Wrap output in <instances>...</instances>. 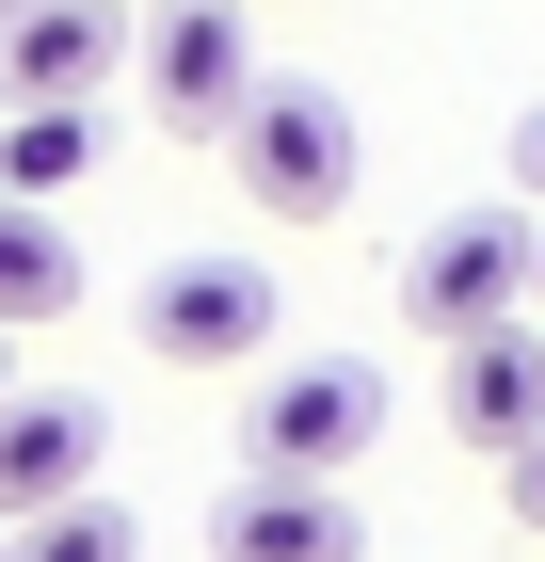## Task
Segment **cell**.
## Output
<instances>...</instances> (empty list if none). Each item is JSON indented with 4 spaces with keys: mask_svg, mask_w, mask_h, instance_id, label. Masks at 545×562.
<instances>
[{
    "mask_svg": "<svg viewBox=\"0 0 545 562\" xmlns=\"http://www.w3.org/2000/svg\"><path fill=\"white\" fill-rule=\"evenodd\" d=\"M385 434V370L370 353H289V370H257L241 402V467L257 482H353Z\"/></svg>",
    "mask_w": 545,
    "mask_h": 562,
    "instance_id": "1",
    "label": "cell"
},
{
    "mask_svg": "<svg viewBox=\"0 0 545 562\" xmlns=\"http://www.w3.org/2000/svg\"><path fill=\"white\" fill-rule=\"evenodd\" d=\"M0 16H16V0H0Z\"/></svg>",
    "mask_w": 545,
    "mask_h": 562,
    "instance_id": "17",
    "label": "cell"
},
{
    "mask_svg": "<svg viewBox=\"0 0 545 562\" xmlns=\"http://www.w3.org/2000/svg\"><path fill=\"white\" fill-rule=\"evenodd\" d=\"M0 562H145V530H128L113 498H48V515L0 530Z\"/></svg>",
    "mask_w": 545,
    "mask_h": 562,
    "instance_id": "12",
    "label": "cell"
},
{
    "mask_svg": "<svg viewBox=\"0 0 545 562\" xmlns=\"http://www.w3.org/2000/svg\"><path fill=\"white\" fill-rule=\"evenodd\" d=\"M513 193H530V210H545V97H530V113H513Z\"/></svg>",
    "mask_w": 545,
    "mask_h": 562,
    "instance_id": "13",
    "label": "cell"
},
{
    "mask_svg": "<svg viewBox=\"0 0 545 562\" xmlns=\"http://www.w3.org/2000/svg\"><path fill=\"white\" fill-rule=\"evenodd\" d=\"M401 322L433 353L481 338V322H530V210H450L401 241Z\"/></svg>",
    "mask_w": 545,
    "mask_h": 562,
    "instance_id": "2",
    "label": "cell"
},
{
    "mask_svg": "<svg viewBox=\"0 0 545 562\" xmlns=\"http://www.w3.org/2000/svg\"><path fill=\"white\" fill-rule=\"evenodd\" d=\"M530 305H545V210H530Z\"/></svg>",
    "mask_w": 545,
    "mask_h": 562,
    "instance_id": "15",
    "label": "cell"
},
{
    "mask_svg": "<svg viewBox=\"0 0 545 562\" xmlns=\"http://www.w3.org/2000/svg\"><path fill=\"white\" fill-rule=\"evenodd\" d=\"M209 562H353V498L337 482H241L209 515Z\"/></svg>",
    "mask_w": 545,
    "mask_h": 562,
    "instance_id": "9",
    "label": "cell"
},
{
    "mask_svg": "<svg viewBox=\"0 0 545 562\" xmlns=\"http://www.w3.org/2000/svg\"><path fill=\"white\" fill-rule=\"evenodd\" d=\"M96 177V113H0V193L16 210H65Z\"/></svg>",
    "mask_w": 545,
    "mask_h": 562,
    "instance_id": "11",
    "label": "cell"
},
{
    "mask_svg": "<svg viewBox=\"0 0 545 562\" xmlns=\"http://www.w3.org/2000/svg\"><path fill=\"white\" fill-rule=\"evenodd\" d=\"M225 161H241V193L273 225H337V193H353V113H337L321 81H257L241 113H225Z\"/></svg>",
    "mask_w": 545,
    "mask_h": 562,
    "instance_id": "3",
    "label": "cell"
},
{
    "mask_svg": "<svg viewBox=\"0 0 545 562\" xmlns=\"http://www.w3.org/2000/svg\"><path fill=\"white\" fill-rule=\"evenodd\" d=\"M241 16H257V0H241Z\"/></svg>",
    "mask_w": 545,
    "mask_h": 562,
    "instance_id": "18",
    "label": "cell"
},
{
    "mask_svg": "<svg viewBox=\"0 0 545 562\" xmlns=\"http://www.w3.org/2000/svg\"><path fill=\"white\" fill-rule=\"evenodd\" d=\"M0 386H16V338H0Z\"/></svg>",
    "mask_w": 545,
    "mask_h": 562,
    "instance_id": "16",
    "label": "cell"
},
{
    "mask_svg": "<svg viewBox=\"0 0 545 562\" xmlns=\"http://www.w3.org/2000/svg\"><path fill=\"white\" fill-rule=\"evenodd\" d=\"M96 450H113V418H96L81 386H0V530L48 515V498H81Z\"/></svg>",
    "mask_w": 545,
    "mask_h": 562,
    "instance_id": "7",
    "label": "cell"
},
{
    "mask_svg": "<svg viewBox=\"0 0 545 562\" xmlns=\"http://www.w3.org/2000/svg\"><path fill=\"white\" fill-rule=\"evenodd\" d=\"M128 81L161 97V130L209 145L225 113L257 97V33H241V0H145V33H128Z\"/></svg>",
    "mask_w": 545,
    "mask_h": 562,
    "instance_id": "5",
    "label": "cell"
},
{
    "mask_svg": "<svg viewBox=\"0 0 545 562\" xmlns=\"http://www.w3.org/2000/svg\"><path fill=\"white\" fill-rule=\"evenodd\" d=\"M450 434H465V450H498V467L545 434V338H530V322L450 338Z\"/></svg>",
    "mask_w": 545,
    "mask_h": 562,
    "instance_id": "8",
    "label": "cell"
},
{
    "mask_svg": "<svg viewBox=\"0 0 545 562\" xmlns=\"http://www.w3.org/2000/svg\"><path fill=\"white\" fill-rule=\"evenodd\" d=\"M128 322L161 370H257L273 353V258H161Z\"/></svg>",
    "mask_w": 545,
    "mask_h": 562,
    "instance_id": "4",
    "label": "cell"
},
{
    "mask_svg": "<svg viewBox=\"0 0 545 562\" xmlns=\"http://www.w3.org/2000/svg\"><path fill=\"white\" fill-rule=\"evenodd\" d=\"M65 305H81V225L0 193V338H33V322H65Z\"/></svg>",
    "mask_w": 545,
    "mask_h": 562,
    "instance_id": "10",
    "label": "cell"
},
{
    "mask_svg": "<svg viewBox=\"0 0 545 562\" xmlns=\"http://www.w3.org/2000/svg\"><path fill=\"white\" fill-rule=\"evenodd\" d=\"M128 81V0H16L0 16V113H96Z\"/></svg>",
    "mask_w": 545,
    "mask_h": 562,
    "instance_id": "6",
    "label": "cell"
},
{
    "mask_svg": "<svg viewBox=\"0 0 545 562\" xmlns=\"http://www.w3.org/2000/svg\"><path fill=\"white\" fill-rule=\"evenodd\" d=\"M513 515L545 530V434H530V450H513Z\"/></svg>",
    "mask_w": 545,
    "mask_h": 562,
    "instance_id": "14",
    "label": "cell"
}]
</instances>
